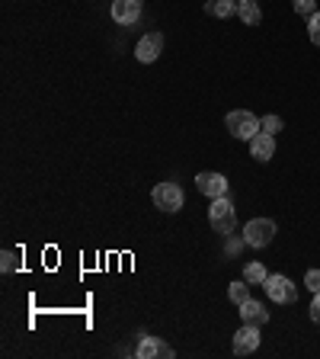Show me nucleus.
Listing matches in <instances>:
<instances>
[{
	"mask_svg": "<svg viewBox=\"0 0 320 359\" xmlns=\"http://www.w3.org/2000/svg\"><path fill=\"white\" fill-rule=\"evenodd\" d=\"M259 350V327L256 324H244L237 334H234V353L237 356H250V353Z\"/></svg>",
	"mask_w": 320,
	"mask_h": 359,
	"instance_id": "1a4fd4ad",
	"label": "nucleus"
},
{
	"mask_svg": "<svg viewBox=\"0 0 320 359\" xmlns=\"http://www.w3.org/2000/svg\"><path fill=\"white\" fill-rule=\"evenodd\" d=\"M141 10H145V0H112V19L119 26H135L141 19Z\"/></svg>",
	"mask_w": 320,
	"mask_h": 359,
	"instance_id": "423d86ee",
	"label": "nucleus"
},
{
	"mask_svg": "<svg viewBox=\"0 0 320 359\" xmlns=\"http://www.w3.org/2000/svg\"><path fill=\"white\" fill-rule=\"evenodd\" d=\"M263 289H266V295H269L275 305H295V302H298V289H295V283L288 276H282V273L266 276Z\"/></svg>",
	"mask_w": 320,
	"mask_h": 359,
	"instance_id": "7ed1b4c3",
	"label": "nucleus"
},
{
	"mask_svg": "<svg viewBox=\"0 0 320 359\" xmlns=\"http://www.w3.org/2000/svg\"><path fill=\"white\" fill-rule=\"evenodd\" d=\"M282 125H285V122L279 119V116H263V132H269V135H279Z\"/></svg>",
	"mask_w": 320,
	"mask_h": 359,
	"instance_id": "aec40b11",
	"label": "nucleus"
},
{
	"mask_svg": "<svg viewBox=\"0 0 320 359\" xmlns=\"http://www.w3.org/2000/svg\"><path fill=\"white\" fill-rule=\"evenodd\" d=\"M160 52H164V36H160V32H147V36L138 42L135 58L141 61V65H151V61L160 58Z\"/></svg>",
	"mask_w": 320,
	"mask_h": 359,
	"instance_id": "6e6552de",
	"label": "nucleus"
},
{
	"mask_svg": "<svg viewBox=\"0 0 320 359\" xmlns=\"http://www.w3.org/2000/svg\"><path fill=\"white\" fill-rule=\"evenodd\" d=\"M224 125H228V132L240 141H250V139H256V135L263 132V119H256L250 110H231L228 119H224Z\"/></svg>",
	"mask_w": 320,
	"mask_h": 359,
	"instance_id": "f257e3e1",
	"label": "nucleus"
},
{
	"mask_svg": "<svg viewBox=\"0 0 320 359\" xmlns=\"http://www.w3.org/2000/svg\"><path fill=\"white\" fill-rule=\"evenodd\" d=\"M308 36H311L314 45H320V10L314 17H308Z\"/></svg>",
	"mask_w": 320,
	"mask_h": 359,
	"instance_id": "6ab92c4d",
	"label": "nucleus"
},
{
	"mask_svg": "<svg viewBox=\"0 0 320 359\" xmlns=\"http://www.w3.org/2000/svg\"><path fill=\"white\" fill-rule=\"evenodd\" d=\"M138 359H173V347L160 337H145L138 343Z\"/></svg>",
	"mask_w": 320,
	"mask_h": 359,
	"instance_id": "9d476101",
	"label": "nucleus"
},
{
	"mask_svg": "<svg viewBox=\"0 0 320 359\" xmlns=\"http://www.w3.org/2000/svg\"><path fill=\"white\" fill-rule=\"evenodd\" d=\"M234 3H244V0H234Z\"/></svg>",
	"mask_w": 320,
	"mask_h": 359,
	"instance_id": "5701e85b",
	"label": "nucleus"
},
{
	"mask_svg": "<svg viewBox=\"0 0 320 359\" xmlns=\"http://www.w3.org/2000/svg\"><path fill=\"white\" fill-rule=\"evenodd\" d=\"M19 269V254L17 250H3L0 254V273H17Z\"/></svg>",
	"mask_w": 320,
	"mask_h": 359,
	"instance_id": "f3484780",
	"label": "nucleus"
},
{
	"mask_svg": "<svg viewBox=\"0 0 320 359\" xmlns=\"http://www.w3.org/2000/svg\"><path fill=\"white\" fill-rule=\"evenodd\" d=\"M228 298H231L234 305H237V308H240L244 302H247V298H250V283H247V279H244V283H231Z\"/></svg>",
	"mask_w": 320,
	"mask_h": 359,
	"instance_id": "dca6fc26",
	"label": "nucleus"
},
{
	"mask_svg": "<svg viewBox=\"0 0 320 359\" xmlns=\"http://www.w3.org/2000/svg\"><path fill=\"white\" fill-rule=\"evenodd\" d=\"M151 199H154V205L160 212H180L183 209V189L176 183H157Z\"/></svg>",
	"mask_w": 320,
	"mask_h": 359,
	"instance_id": "39448f33",
	"label": "nucleus"
},
{
	"mask_svg": "<svg viewBox=\"0 0 320 359\" xmlns=\"http://www.w3.org/2000/svg\"><path fill=\"white\" fill-rule=\"evenodd\" d=\"M266 276H269V273H266L263 263H247V269H244V279H247L250 286H263Z\"/></svg>",
	"mask_w": 320,
	"mask_h": 359,
	"instance_id": "2eb2a0df",
	"label": "nucleus"
},
{
	"mask_svg": "<svg viewBox=\"0 0 320 359\" xmlns=\"http://www.w3.org/2000/svg\"><path fill=\"white\" fill-rule=\"evenodd\" d=\"M195 186H199V193L209 196V199H218V196L228 193V180H224V174H215V170H202V174L195 176Z\"/></svg>",
	"mask_w": 320,
	"mask_h": 359,
	"instance_id": "0eeeda50",
	"label": "nucleus"
},
{
	"mask_svg": "<svg viewBox=\"0 0 320 359\" xmlns=\"http://www.w3.org/2000/svg\"><path fill=\"white\" fill-rule=\"evenodd\" d=\"M240 318H244V324H256V327H263V324L269 321V311L263 308V302L247 298V302L240 305Z\"/></svg>",
	"mask_w": 320,
	"mask_h": 359,
	"instance_id": "f8f14e48",
	"label": "nucleus"
},
{
	"mask_svg": "<svg viewBox=\"0 0 320 359\" xmlns=\"http://www.w3.org/2000/svg\"><path fill=\"white\" fill-rule=\"evenodd\" d=\"M311 321L320 324V292H314V302H311Z\"/></svg>",
	"mask_w": 320,
	"mask_h": 359,
	"instance_id": "4be33fe9",
	"label": "nucleus"
},
{
	"mask_svg": "<svg viewBox=\"0 0 320 359\" xmlns=\"http://www.w3.org/2000/svg\"><path fill=\"white\" fill-rule=\"evenodd\" d=\"M237 17L244 19V26H259L263 23V10L256 7V0H244V3H237Z\"/></svg>",
	"mask_w": 320,
	"mask_h": 359,
	"instance_id": "4468645a",
	"label": "nucleus"
},
{
	"mask_svg": "<svg viewBox=\"0 0 320 359\" xmlns=\"http://www.w3.org/2000/svg\"><path fill=\"white\" fill-rule=\"evenodd\" d=\"M250 154H253L259 164L273 161V154H275V135H269V132H259L256 139H250Z\"/></svg>",
	"mask_w": 320,
	"mask_h": 359,
	"instance_id": "9b49d317",
	"label": "nucleus"
},
{
	"mask_svg": "<svg viewBox=\"0 0 320 359\" xmlns=\"http://www.w3.org/2000/svg\"><path fill=\"white\" fill-rule=\"evenodd\" d=\"M244 240L250 247H269L275 240V221L273 218H250L247 228H244Z\"/></svg>",
	"mask_w": 320,
	"mask_h": 359,
	"instance_id": "20e7f679",
	"label": "nucleus"
},
{
	"mask_svg": "<svg viewBox=\"0 0 320 359\" xmlns=\"http://www.w3.org/2000/svg\"><path fill=\"white\" fill-rule=\"evenodd\" d=\"M205 13L215 19H231L237 13V3L234 0H205Z\"/></svg>",
	"mask_w": 320,
	"mask_h": 359,
	"instance_id": "ddd939ff",
	"label": "nucleus"
},
{
	"mask_svg": "<svg viewBox=\"0 0 320 359\" xmlns=\"http://www.w3.org/2000/svg\"><path fill=\"white\" fill-rule=\"evenodd\" d=\"M304 286L311 289V292H320V269H308V276H304Z\"/></svg>",
	"mask_w": 320,
	"mask_h": 359,
	"instance_id": "412c9836",
	"label": "nucleus"
},
{
	"mask_svg": "<svg viewBox=\"0 0 320 359\" xmlns=\"http://www.w3.org/2000/svg\"><path fill=\"white\" fill-rule=\"evenodd\" d=\"M292 7L298 17H314V13H317V3H314V0H292Z\"/></svg>",
	"mask_w": 320,
	"mask_h": 359,
	"instance_id": "a211bd4d",
	"label": "nucleus"
},
{
	"mask_svg": "<svg viewBox=\"0 0 320 359\" xmlns=\"http://www.w3.org/2000/svg\"><path fill=\"white\" fill-rule=\"evenodd\" d=\"M209 225L211 231H218L228 238L231 231L237 228V212H234V205L228 203V196H218V199H211L209 205Z\"/></svg>",
	"mask_w": 320,
	"mask_h": 359,
	"instance_id": "f03ea898",
	"label": "nucleus"
}]
</instances>
